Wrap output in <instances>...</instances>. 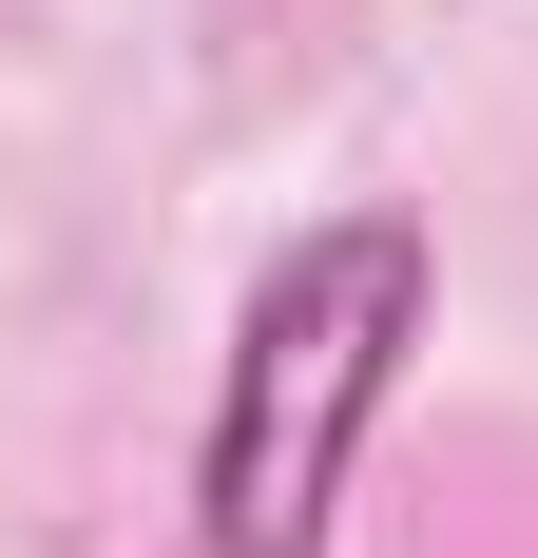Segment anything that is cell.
Here are the masks:
<instances>
[{
	"instance_id": "6da1fadb",
	"label": "cell",
	"mask_w": 538,
	"mask_h": 558,
	"mask_svg": "<svg viewBox=\"0 0 538 558\" xmlns=\"http://www.w3.org/2000/svg\"><path fill=\"white\" fill-rule=\"evenodd\" d=\"M404 347H424V231L404 213H327L269 251L231 386H212V558H327L346 444L404 386Z\"/></svg>"
}]
</instances>
